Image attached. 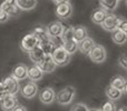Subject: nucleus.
<instances>
[{"label": "nucleus", "mask_w": 127, "mask_h": 111, "mask_svg": "<svg viewBox=\"0 0 127 111\" xmlns=\"http://www.w3.org/2000/svg\"><path fill=\"white\" fill-rule=\"evenodd\" d=\"M75 97H76V89L71 86H67L56 93L55 101H57L60 106H68L74 101Z\"/></svg>", "instance_id": "1"}, {"label": "nucleus", "mask_w": 127, "mask_h": 111, "mask_svg": "<svg viewBox=\"0 0 127 111\" xmlns=\"http://www.w3.org/2000/svg\"><path fill=\"white\" fill-rule=\"evenodd\" d=\"M54 62H55L56 67H64V66H67L70 62V59L71 56L63 48V47H57L56 50L53 52L51 55Z\"/></svg>", "instance_id": "2"}, {"label": "nucleus", "mask_w": 127, "mask_h": 111, "mask_svg": "<svg viewBox=\"0 0 127 111\" xmlns=\"http://www.w3.org/2000/svg\"><path fill=\"white\" fill-rule=\"evenodd\" d=\"M87 56L92 60V62L99 65V63H103L106 61V59H107V51L100 44H95L94 48L89 51V53Z\"/></svg>", "instance_id": "3"}, {"label": "nucleus", "mask_w": 127, "mask_h": 111, "mask_svg": "<svg viewBox=\"0 0 127 111\" xmlns=\"http://www.w3.org/2000/svg\"><path fill=\"white\" fill-rule=\"evenodd\" d=\"M1 85H2V87H3V89H4V91H6L7 94L17 96L18 92H19V90H20L19 81H17L11 76L6 77V78L1 81Z\"/></svg>", "instance_id": "4"}, {"label": "nucleus", "mask_w": 127, "mask_h": 111, "mask_svg": "<svg viewBox=\"0 0 127 111\" xmlns=\"http://www.w3.org/2000/svg\"><path fill=\"white\" fill-rule=\"evenodd\" d=\"M20 93L24 98L26 99H32L35 98L36 96L38 94V86L36 82H32V81L28 80L24 83V85L20 87Z\"/></svg>", "instance_id": "5"}, {"label": "nucleus", "mask_w": 127, "mask_h": 111, "mask_svg": "<svg viewBox=\"0 0 127 111\" xmlns=\"http://www.w3.org/2000/svg\"><path fill=\"white\" fill-rule=\"evenodd\" d=\"M38 98L44 105H51L55 102L56 92L51 87H45L38 91Z\"/></svg>", "instance_id": "6"}, {"label": "nucleus", "mask_w": 127, "mask_h": 111, "mask_svg": "<svg viewBox=\"0 0 127 111\" xmlns=\"http://www.w3.org/2000/svg\"><path fill=\"white\" fill-rule=\"evenodd\" d=\"M39 44L38 40L36 39V37L32 35V33H27L26 36H24L20 41V49L25 52H29L32 49H35L36 47Z\"/></svg>", "instance_id": "7"}, {"label": "nucleus", "mask_w": 127, "mask_h": 111, "mask_svg": "<svg viewBox=\"0 0 127 111\" xmlns=\"http://www.w3.org/2000/svg\"><path fill=\"white\" fill-rule=\"evenodd\" d=\"M121 17L118 16H115L113 13H108L107 17L105 18L104 22L100 24V27L106 31H109V32H113L114 30H116L117 27H118L119 22H121Z\"/></svg>", "instance_id": "8"}, {"label": "nucleus", "mask_w": 127, "mask_h": 111, "mask_svg": "<svg viewBox=\"0 0 127 111\" xmlns=\"http://www.w3.org/2000/svg\"><path fill=\"white\" fill-rule=\"evenodd\" d=\"M72 12H74V9H72V6L70 2H66V3L56 6V17L62 20H66L68 18H70L72 16Z\"/></svg>", "instance_id": "9"}, {"label": "nucleus", "mask_w": 127, "mask_h": 111, "mask_svg": "<svg viewBox=\"0 0 127 111\" xmlns=\"http://www.w3.org/2000/svg\"><path fill=\"white\" fill-rule=\"evenodd\" d=\"M64 24L60 21H51L46 26V30L49 38H60L64 32Z\"/></svg>", "instance_id": "10"}, {"label": "nucleus", "mask_w": 127, "mask_h": 111, "mask_svg": "<svg viewBox=\"0 0 127 111\" xmlns=\"http://www.w3.org/2000/svg\"><path fill=\"white\" fill-rule=\"evenodd\" d=\"M0 9L7 13L10 18L18 17L20 13V10L18 7L16 6V0H4L1 4H0Z\"/></svg>", "instance_id": "11"}, {"label": "nucleus", "mask_w": 127, "mask_h": 111, "mask_svg": "<svg viewBox=\"0 0 127 111\" xmlns=\"http://www.w3.org/2000/svg\"><path fill=\"white\" fill-rule=\"evenodd\" d=\"M36 66H37L44 73H51V72H54L56 70V68H57L55 62H54L53 58H51V56H45Z\"/></svg>", "instance_id": "12"}, {"label": "nucleus", "mask_w": 127, "mask_h": 111, "mask_svg": "<svg viewBox=\"0 0 127 111\" xmlns=\"http://www.w3.org/2000/svg\"><path fill=\"white\" fill-rule=\"evenodd\" d=\"M27 66L24 63H18L11 70V74L10 76L12 78H15L17 81H24L27 80Z\"/></svg>", "instance_id": "13"}, {"label": "nucleus", "mask_w": 127, "mask_h": 111, "mask_svg": "<svg viewBox=\"0 0 127 111\" xmlns=\"http://www.w3.org/2000/svg\"><path fill=\"white\" fill-rule=\"evenodd\" d=\"M17 105L18 101L16 96H11V94H6L0 101V107L3 111H12Z\"/></svg>", "instance_id": "14"}, {"label": "nucleus", "mask_w": 127, "mask_h": 111, "mask_svg": "<svg viewBox=\"0 0 127 111\" xmlns=\"http://www.w3.org/2000/svg\"><path fill=\"white\" fill-rule=\"evenodd\" d=\"M27 78L32 82H38L44 78V72L36 65L30 66V67L27 68Z\"/></svg>", "instance_id": "15"}, {"label": "nucleus", "mask_w": 127, "mask_h": 111, "mask_svg": "<svg viewBox=\"0 0 127 111\" xmlns=\"http://www.w3.org/2000/svg\"><path fill=\"white\" fill-rule=\"evenodd\" d=\"M110 87L115 88V89L119 90L123 94H125L127 92V82L126 79L122 76H115L114 78L110 80Z\"/></svg>", "instance_id": "16"}, {"label": "nucleus", "mask_w": 127, "mask_h": 111, "mask_svg": "<svg viewBox=\"0 0 127 111\" xmlns=\"http://www.w3.org/2000/svg\"><path fill=\"white\" fill-rule=\"evenodd\" d=\"M31 33H32V35L36 37V39L38 40V42H39V44H42V42L49 40L48 33H47V30H46V27L41 26V24L35 27V28L32 29V31H31Z\"/></svg>", "instance_id": "17"}, {"label": "nucleus", "mask_w": 127, "mask_h": 111, "mask_svg": "<svg viewBox=\"0 0 127 111\" xmlns=\"http://www.w3.org/2000/svg\"><path fill=\"white\" fill-rule=\"evenodd\" d=\"M38 0H16V6L20 11H30L37 7Z\"/></svg>", "instance_id": "18"}, {"label": "nucleus", "mask_w": 127, "mask_h": 111, "mask_svg": "<svg viewBox=\"0 0 127 111\" xmlns=\"http://www.w3.org/2000/svg\"><path fill=\"white\" fill-rule=\"evenodd\" d=\"M95 44H95L94 39H92L90 37H87L86 39H84L83 41L78 42V50L80 51L83 55L87 56L88 53H89V51L94 48Z\"/></svg>", "instance_id": "19"}, {"label": "nucleus", "mask_w": 127, "mask_h": 111, "mask_svg": "<svg viewBox=\"0 0 127 111\" xmlns=\"http://www.w3.org/2000/svg\"><path fill=\"white\" fill-rule=\"evenodd\" d=\"M88 37V30L84 26L74 27V40L76 42H80Z\"/></svg>", "instance_id": "20"}, {"label": "nucleus", "mask_w": 127, "mask_h": 111, "mask_svg": "<svg viewBox=\"0 0 127 111\" xmlns=\"http://www.w3.org/2000/svg\"><path fill=\"white\" fill-rule=\"evenodd\" d=\"M99 4L103 10L109 13L116 10L119 4V1L118 0H99Z\"/></svg>", "instance_id": "21"}, {"label": "nucleus", "mask_w": 127, "mask_h": 111, "mask_svg": "<svg viewBox=\"0 0 127 111\" xmlns=\"http://www.w3.org/2000/svg\"><path fill=\"white\" fill-rule=\"evenodd\" d=\"M108 12H106L105 10H103L101 8H98V9H95L92 13V21L96 24H99L100 26L101 23L104 22L105 18L107 17Z\"/></svg>", "instance_id": "22"}, {"label": "nucleus", "mask_w": 127, "mask_h": 111, "mask_svg": "<svg viewBox=\"0 0 127 111\" xmlns=\"http://www.w3.org/2000/svg\"><path fill=\"white\" fill-rule=\"evenodd\" d=\"M28 55H29V59H30V61L33 63V65H37V63L45 57L41 48L39 47V44H38L35 49H32L31 51H29Z\"/></svg>", "instance_id": "23"}, {"label": "nucleus", "mask_w": 127, "mask_h": 111, "mask_svg": "<svg viewBox=\"0 0 127 111\" xmlns=\"http://www.w3.org/2000/svg\"><path fill=\"white\" fill-rule=\"evenodd\" d=\"M112 40L114 41V44H118V46H123L127 41V36H126V33L122 32V31L116 29V30H114L112 32Z\"/></svg>", "instance_id": "24"}, {"label": "nucleus", "mask_w": 127, "mask_h": 111, "mask_svg": "<svg viewBox=\"0 0 127 111\" xmlns=\"http://www.w3.org/2000/svg\"><path fill=\"white\" fill-rule=\"evenodd\" d=\"M105 93H106V97L108 98V100H110V101L119 100V99L122 98V96H123V93H122L119 90L115 89V88L110 87V86H108V87L106 88Z\"/></svg>", "instance_id": "25"}, {"label": "nucleus", "mask_w": 127, "mask_h": 111, "mask_svg": "<svg viewBox=\"0 0 127 111\" xmlns=\"http://www.w3.org/2000/svg\"><path fill=\"white\" fill-rule=\"evenodd\" d=\"M39 47L41 48V50H42V52H44L45 56H51L54 51L56 50V48H57L56 44H54L50 39L45 41V42H42V44H39Z\"/></svg>", "instance_id": "26"}, {"label": "nucleus", "mask_w": 127, "mask_h": 111, "mask_svg": "<svg viewBox=\"0 0 127 111\" xmlns=\"http://www.w3.org/2000/svg\"><path fill=\"white\" fill-rule=\"evenodd\" d=\"M63 48L65 49L70 56H72L74 53H76L77 51H78V42H76L75 40L63 42Z\"/></svg>", "instance_id": "27"}, {"label": "nucleus", "mask_w": 127, "mask_h": 111, "mask_svg": "<svg viewBox=\"0 0 127 111\" xmlns=\"http://www.w3.org/2000/svg\"><path fill=\"white\" fill-rule=\"evenodd\" d=\"M60 39H62L63 42L74 40V26H69L64 29V32H63L62 37H60Z\"/></svg>", "instance_id": "28"}, {"label": "nucleus", "mask_w": 127, "mask_h": 111, "mask_svg": "<svg viewBox=\"0 0 127 111\" xmlns=\"http://www.w3.org/2000/svg\"><path fill=\"white\" fill-rule=\"evenodd\" d=\"M99 111H117V108H116V105L114 103V101L108 100L101 106Z\"/></svg>", "instance_id": "29"}, {"label": "nucleus", "mask_w": 127, "mask_h": 111, "mask_svg": "<svg viewBox=\"0 0 127 111\" xmlns=\"http://www.w3.org/2000/svg\"><path fill=\"white\" fill-rule=\"evenodd\" d=\"M70 111H88V107L83 102H78L75 103L74 106L71 107Z\"/></svg>", "instance_id": "30"}, {"label": "nucleus", "mask_w": 127, "mask_h": 111, "mask_svg": "<svg viewBox=\"0 0 127 111\" xmlns=\"http://www.w3.org/2000/svg\"><path fill=\"white\" fill-rule=\"evenodd\" d=\"M118 65L122 69H124V70L127 69V58H126L125 53H122V55L118 57Z\"/></svg>", "instance_id": "31"}, {"label": "nucleus", "mask_w": 127, "mask_h": 111, "mask_svg": "<svg viewBox=\"0 0 127 111\" xmlns=\"http://www.w3.org/2000/svg\"><path fill=\"white\" fill-rule=\"evenodd\" d=\"M117 30L122 31V32H124V33L127 35V21L124 19V18L121 19V22H119L118 27H117Z\"/></svg>", "instance_id": "32"}, {"label": "nucleus", "mask_w": 127, "mask_h": 111, "mask_svg": "<svg viewBox=\"0 0 127 111\" xmlns=\"http://www.w3.org/2000/svg\"><path fill=\"white\" fill-rule=\"evenodd\" d=\"M9 19H10V17L4 11H2L0 9V23H6V22L9 21Z\"/></svg>", "instance_id": "33"}, {"label": "nucleus", "mask_w": 127, "mask_h": 111, "mask_svg": "<svg viewBox=\"0 0 127 111\" xmlns=\"http://www.w3.org/2000/svg\"><path fill=\"white\" fill-rule=\"evenodd\" d=\"M6 91H4V89H3V87H2V85H1V82H0V101L2 100V98H3L4 96H6Z\"/></svg>", "instance_id": "34"}, {"label": "nucleus", "mask_w": 127, "mask_h": 111, "mask_svg": "<svg viewBox=\"0 0 127 111\" xmlns=\"http://www.w3.org/2000/svg\"><path fill=\"white\" fill-rule=\"evenodd\" d=\"M12 111H27V109L22 105H17Z\"/></svg>", "instance_id": "35"}, {"label": "nucleus", "mask_w": 127, "mask_h": 111, "mask_svg": "<svg viewBox=\"0 0 127 111\" xmlns=\"http://www.w3.org/2000/svg\"><path fill=\"white\" fill-rule=\"evenodd\" d=\"M54 3H56L58 6V4H62V3H66V2H69V0H53Z\"/></svg>", "instance_id": "36"}, {"label": "nucleus", "mask_w": 127, "mask_h": 111, "mask_svg": "<svg viewBox=\"0 0 127 111\" xmlns=\"http://www.w3.org/2000/svg\"><path fill=\"white\" fill-rule=\"evenodd\" d=\"M88 111H99V109H96V108H92V109H89V108H88Z\"/></svg>", "instance_id": "37"}, {"label": "nucleus", "mask_w": 127, "mask_h": 111, "mask_svg": "<svg viewBox=\"0 0 127 111\" xmlns=\"http://www.w3.org/2000/svg\"><path fill=\"white\" fill-rule=\"evenodd\" d=\"M117 111H126V109H125L124 107H122V108H119V109L117 110Z\"/></svg>", "instance_id": "38"}, {"label": "nucleus", "mask_w": 127, "mask_h": 111, "mask_svg": "<svg viewBox=\"0 0 127 111\" xmlns=\"http://www.w3.org/2000/svg\"><path fill=\"white\" fill-rule=\"evenodd\" d=\"M118 1H119V0H118Z\"/></svg>", "instance_id": "39"}]
</instances>
